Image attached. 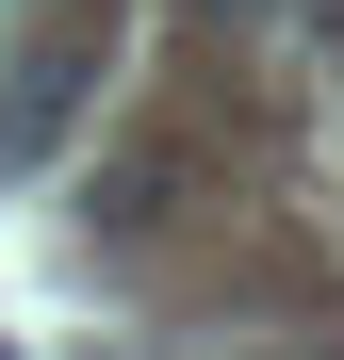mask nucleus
Masks as SVG:
<instances>
[{
    "mask_svg": "<svg viewBox=\"0 0 344 360\" xmlns=\"http://www.w3.org/2000/svg\"><path fill=\"white\" fill-rule=\"evenodd\" d=\"M49 17H82V0H0V33H49Z\"/></svg>",
    "mask_w": 344,
    "mask_h": 360,
    "instance_id": "obj_1",
    "label": "nucleus"
}]
</instances>
